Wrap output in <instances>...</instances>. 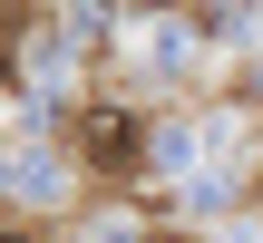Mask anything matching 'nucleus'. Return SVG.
<instances>
[{"mask_svg": "<svg viewBox=\"0 0 263 243\" xmlns=\"http://www.w3.org/2000/svg\"><path fill=\"white\" fill-rule=\"evenodd\" d=\"M137 146H146V127L127 107H88V156L98 166H137Z\"/></svg>", "mask_w": 263, "mask_h": 243, "instance_id": "nucleus-1", "label": "nucleus"}]
</instances>
